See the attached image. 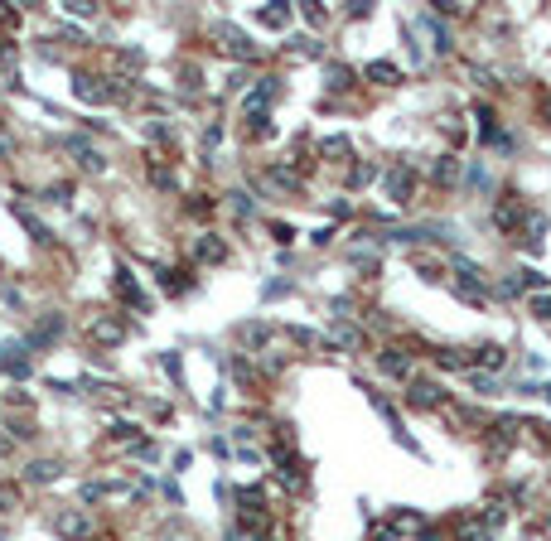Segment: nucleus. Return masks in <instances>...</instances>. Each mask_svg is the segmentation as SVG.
<instances>
[{
    "label": "nucleus",
    "instance_id": "nucleus-1",
    "mask_svg": "<svg viewBox=\"0 0 551 541\" xmlns=\"http://www.w3.org/2000/svg\"><path fill=\"white\" fill-rule=\"evenodd\" d=\"M455 295L469 300V304H484V300H489V275H479L474 266L455 261Z\"/></svg>",
    "mask_w": 551,
    "mask_h": 541
},
{
    "label": "nucleus",
    "instance_id": "nucleus-2",
    "mask_svg": "<svg viewBox=\"0 0 551 541\" xmlns=\"http://www.w3.org/2000/svg\"><path fill=\"white\" fill-rule=\"evenodd\" d=\"M97 532H102V527H97V517L83 513V508H73V513L58 517V537H63V541H92Z\"/></svg>",
    "mask_w": 551,
    "mask_h": 541
},
{
    "label": "nucleus",
    "instance_id": "nucleus-3",
    "mask_svg": "<svg viewBox=\"0 0 551 541\" xmlns=\"http://www.w3.org/2000/svg\"><path fill=\"white\" fill-rule=\"evenodd\" d=\"M73 92H78L83 102H111V97H116V87H111V82H102V78H87V73H78Z\"/></svg>",
    "mask_w": 551,
    "mask_h": 541
},
{
    "label": "nucleus",
    "instance_id": "nucleus-4",
    "mask_svg": "<svg viewBox=\"0 0 551 541\" xmlns=\"http://www.w3.org/2000/svg\"><path fill=\"white\" fill-rule=\"evenodd\" d=\"M116 295L126 300V304H131V309H140V314H145V309H150V300L140 295V285H136V280H131V270H126V266H116Z\"/></svg>",
    "mask_w": 551,
    "mask_h": 541
},
{
    "label": "nucleus",
    "instance_id": "nucleus-5",
    "mask_svg": "<svg viewBox=\"0 0 551 541\" xmlns=\"http://www.w3.org/2000/svg\"><path fill=\"white\" fill-rule=\"evenodd\" d=\"M58 329H63V314H44V319H39V324L29 329V348H44V343H54L58 338Z\"/></svg>",
    "mask_w": 551,
    "mask_h": 541
},
{
    "label": "nucleus",
    "instance_id": "nucleus-6",
    "mask_svg": "<svg viewBox=\"0 0 551 541\" xmlns=\"http://www.w3.org/2000/svg\"><path fill=\"white\" fill-rule=\"evenodd\" d=\"M92 338H97V343H121V338H126V324L111 319V314H102V319H92Z\"/></svg>",
    "mask_w": 551,
    "mask_h": 541
},
{
    "label": "nucleus",
    "instance_id": "nucleus-7",
    "mask_svg": "<svg viewBox=\"0 0 551 541\" xmlns=\"http://www.w3.org/2000/svg\"><path fill=\"white\" fill-rule=\"evenodd\" d=\"M411 189H416L411 169H392V174H387V193H392L397 203H411Z\"/></svg>",
    "mask_w": 551,
    "mask_h": 541
},
{
    "label": "nucleus",
    "instance_id": "nucleus-8",
    "mask_svg": "<svg viewBox=\"0 0 551 541\" xmlns=\"http://www.w3.org/2000/svg\"><path fill=\"white\" fill-rule=\"evenodd\" d=\"M518 213H523L518 193H503V198H498V208H494V227H503V232H508V227L518 222Z\"/></svg>",
    "mask_w": 551,
    "mask_h": 541
},
{
    "label": "nucleus",
    "instance_id": "nucleus-9",
    "mask_svg": "<svg viewBox=\"0 0 551 541\" xmlns=\"http://www.w3.org/2000/svg\"><path fill=\"white\" fill-rule=\"evenodd\" d=\"M218 39L227 44V54H237V58H251V54H256V49H251V44H247V39H242L232 25H218Z\"/></svg>",
    "mask_w": 551,
    "mask_h": 541
},
{
    "label": "nucleus",
    "instance_id": "nucleus-10",
    "mask_svg": "<svg viewBox=\"0 0 551 541\" xmlns=\"http://www.w3.org/2000/svg\"><path fill=\"white\" fill-rule=\"evenodd\" d=\"M474 363H479V368H489V372H498V368L508 363V353L498 348V343H484V348H474Z\"/></svg>",
    "mask_w": 551,
    "mask_h": 541
},
{
    "label": "nucleus",
    "instance_id": "nucleus-11",
    "mask_svg": "<svg viewBox=\"0 0 551 541\" xmlns=\"http://www.w3.org/2000/svg\"><path fill=\"white\" fill-rule=\"evenodd\" d=\"M416 406H441V387L436 382H411V392H407Z\"/></svg>",
    "mask_w": 551,
    "mask_h": 541
},
{
    "label": "nucleus",
    "instance_id": "nucleus-12",
    "mask_svg": "<svg viewBox=\"0 0 551 541\" xmlns=\"http://www.w3.org/2000/svg\"><path fill=\"white\" fill-rule=\"evenodd\" d=\"M518 431H523V426H518L513 416H508V421H498V426H494V450H508V445L518 440Z\"/></svg>",
    "mask_w": 551,
    "mask_h": 541
},
{
    "label": "nucleus",
    "instance_id": "nucleus-13",
    "mask_svg": "<svg viewBox=\"0 0 551 541\" xmlns=\"http://www.w3.org/2000/svg\"><path fill=\"white\" fill-rule=\"evenodd\" d=\"M329 338L334 343H343V348H363V334L353 324H329Z\"/></svg>",
    "mask_w": 551,
    "mask_h": 541
},
{
    "label": "nucleus",
    "instance_id": "nucleus-14",
    "mask_svg": "<svg viewBox=\"0 0 551 541\" xmlns=\"http://www.w3.org/2000/svg\"><path fill=\"white\" fill-rule=\"evenodd\" d=\"M368 82H382V87H397L402 73L392 68V63H368Z\"/></svg>",
    "mask_w": 551,
    "mask_h": 541
},
{
    "label": "nucleus",
    "instance_id": "nucleus-15",
    "mask_svg": "<svg viewBox=\"0 0 551 541\" xmlns=\"http://www.w3.org/2000/svg\"><path fill=\"white\" fill-rule=\"evenodd\" d=\"M377 363H382V372H392V377H407V372H411V363H407V358H402L397 348H387Z\"/></svg>",
    "mask_w": 551,
    "mask_h": 541
},
{
    "label": "nucleus",
    "instance_id": "nucleus-16",
    "mask_svg": "<svg viewBox=\"0 0 551 541\" xmlns=\"http://www.w3.org/2000/svg\"><path fill=\"white\" fill-rule=\"evenodd\" d=\"M58 479V464L54 460H34L29 464V484H54Z\"/></svg>",
    "mask_w": 551,
    "mask_h": 541
},
{
    "label": "nucleus",
    "instance_id": "nucleus-17",
    "mask_svg": "<svg viewBox=\"0 0 551 541\" xmlns=\"http://www.w3.org/2000/svg\"><path fill=\"white\" fill-rule=\"evenodd\" d=\"M290 20V10L285 5H266V10H256V25H266V29H280Z\"/></svg>",
    "mask_w": 551,
    "mask_h": 541
},
{
    "label": "nucleus",
    "instance_id": "nucleus-18",
    "mask_svg": "<svg viewBox=\"0 0 551 541\" xmlns=\"http://www.w3.org/2000/svg\"><path fill=\"white\" fill-rule=\"evenodd\" d=\"M15 217L25 222L29 232H34V242H54V232H49V227H44V222H39V217H34V213H25V208H15Z\"/></svg>",
    "mask_w": 551,
    "mask_h": 541
},
{
    "label": "nucleus",
    "instance_id": "nucleus-19",
    "mask_svg": "<svg viewBox=\"0 0 551 541\" xmlns=\"http://www.w3.org/2000/svg\"><path fill=\"white\" fill-rule=\"evenodd\" d=\"M348 87H353V73H348L343 63H334L329 68V92H348Z\"/></svg>",
    "mask_w": 551,
    "mask_h": 541
},
{
    "label": "nucleus",
    "instance_id": "nucleus-20",
    "mask_svg": "<svg viewBox=\"0 0 551 541\" xmlns=\"http://www.w3.org/2000/svg\"><path fill=\"white\" fill-rule=\"evenodd\" d=\"M523 232H527V242L537 246V242H542V232H547V217H542V213H532V217H523Z\"/></svg>",
    "mask_w": 551,
    "mask_h": 541
},
{
    "label": "nucleus",
    "instance_id": "nucleus-21",
    "mask_svg": "<svg viewBox=\"0 0 551 541\" xmlns=\"http://www.w3.org/2000/svg\"><path fill=\"white\" fill-rule=\"evenodd\" d=\"M198 261H222V242L218 237H198Z\"/></svg>",
    "mask_w": 551,
    "mask_h": 541
},
{
    "label": "nucleus",
    "instance_id": "nucleus-22",
    "mask_svg": "<svg viewBox=\"0 0 551 541\" xmlns=\"http://www.w3.org/2000/svg\"><path fill=\"white\" fill-rule=\"evenodd\" d=\"M421 25L431 29V39H436V49H441V54H450V34H445V29H441V20L431 15V20H421Z\"/></svg>",
    "mask_w": 551,
    "mask_h": 541
},
{
    "label": "nucleus",
    "instance_id": "nucleus-23",
    "mask_svg": "<svg viewBox=\"0 0 551 541\" xmlns=\"http://www.w3.org/2000/svg\"><path fill=\"white\" fill-rule=\"evenodd\" d=\"M15 508H20V488L0 484V513H15Z\"/></svg>",
    "mask_w": 551,
    "mask_h": 541
},
{
    "label": "nucleus",
    "instance_id": "nucleus-24",
    "mask_svg": "<svg viewBox=\"0 0 551 541\" xmlns=\"http://www.w3.org/2000/svg\"><path fill=\"white\" fill-rule=\"evenodd\" d=\"M319 155H324V160H334V155H348V140H343V135H329V140L319 145Z\"/></svg>",
    "mask_w": 551,
    "mask_h": 541
},
{
    "label": "nucleus",
    "instance_id": "nucleus-25",
    "mask_svg": "<svg viewBox=\"0 0 551 541\" xmlns=\"http://www.w3.org/2000/svg\"><path fill=\"white\" fill-rule=\"evenodd\" d=\"M455 174H460V160H455V155H445V160L436 164V179H441V184H450Z\"/></svg>",
    "mask_w": 551,
    "mask_h": 541
},
{
    "label": "nucleus",
    "instance_id": "nucleus-26",
    "mask_svg": "<svg viewBox=\"0 0 551 541\" xmlns=\"http://www.w3.org/2000/svg\"><path fill=\"white\" fill-rule=\"evenodd\" d=\"M232 198V213L237 217H251V203H247V193H227Z\"/></svg>",
    "mask_w": 551,
    "mask_h": 541
},
{
    "label": "nucleus",
    "instance_id": "nucleus-27",
    "mask_svg": "<svg viewBox=\"0 0 551 541\" xmlns=\"http://www.w3.org/2000/svg\"><path fill=\"white\" fill-rule=\"evenodd\" d=\"M290 54H300V58H314L319 49H314V39H295V44H290Z\"/></svg>",
    "mask_w": 551,
    "mask_h": 541
},
{
    "label": "nucleus",
    "instance_id": "nucleus-28",
    "mask_svg": "<svg viewBox=\"0 0 551 541\" xmlns=\"http://www.w3.org/2000/svg\"><path fill=\"white\" fill-rule=\"evenodd\" d=\"M368 179H377V164H358L353 169V184H368Z\"/></svg>",
    "mask_w": 551,
    "mask_h": 541
},
{
    "label": "nucleus",
    "instance_id": "nucleus-29",
    "mask_svg": "<svg viewBox=\"0 0 551 541\" xmlns=\"http://www.w3.org/2000/svg\"><path fill=\"white\" fill-rule=\"evenodd\" d=\"M160 285H165V290H184V285H189V280H179V275H174V270H160Z\"/></svg>",
    "mask_w": 551,
    "mask_h": 541
},
{
    "label": "nucleus",
    "instance_id": "nucleus-30",
    "mask_svg": "<svg viewBox=\"0 0 551 541\" xmlns=\"http://www.w3.org/2000/svg\"><path fill=\"white\" fill-rule=\"evenodd\" d=\"M523 285H532V290H542V285H547V275H542V270H523Z\"/></svg>",
    "mask_w": 551,
    "mask_h": 541
},
{
    "label": "nucleus",
    "instance_id": "nucleus-31",
    "mask_svg": "<svg viewBox=\"0 0 551 541\" xmlns=\"http://www.w3.org/2000/svg\"><path fill=\"white\" fill-rule=\"evenodd\" d=\"M532 309H537L542 319H551V300H547V295H542V300H532Z\"/></svg>",
    "mask_w": 551,
    "mask_h": 541
},
{
    "label": "nucleus",
    "instance_id": "nucleus-32",
    "mask_svg": "<svg viewBox=\"0 0 551 541\" xmlns=\"http://www.w3.org/2000/svg\"><path fill=\"white\" fill-rule=\"evenodd\" d=\"M10 450H15V445H10V435H0V455H10Z\"/></svg>",
    "mask_w": 551,
    "mask_h": 541
},
{
    "label": "nucleus",
    "instance_id": "nucleus-33",
    "mask_svg": "<svg viewBox=\"0 0 551 541\" xmlns=\"http://www.w3.org/2000/svg\"><path fill=\"white\" fill-rule=\"evenodd\" d=\"M0 58H10V39L5 34H0Z\"/></svg>",
    "mask_w": 551,
    "mask_h": 541
},
{
    "label": "nucleus",
    "instance_id": "nucleus-34",
    "mask_svg": "<svg viewBox=\"0 0 551 541\" xmlns=\"http://www.w3.org/2000/svg\"><path fill=\"white\" fill-rule=\"evenodd\" d=\"M542 392H547V402H551V382H547V387H542Z\"/></svg>",
    "mask_w": 551,
    "mask_h": 541
},
{
    "label": "nucleus",
    "instance_id": "nucleus-35",
    "mask_svg": "<svg viewBox=\"0 0 551 541\" xmlns=\"http://www.w3.org/2000/svg\"><path fill=\"white\" fill-rule=\"evenodd\" d=\"M165 541H179V537H165Z\"/></svg>",
    "mask_w": 551,
    "mask_h": 541
},
{
    "label": "nucleus",
    "instance_id": "nucleus-36",
    "mask_svg": "<svg viewBox=\"0 0 551 541\" xmlns=\"http://www.w3.org/2000/svg\"><path fill=\"white\" fill-rule=\"evenodd\" d=\"M547 116H551V102H547Z\"/></svg>",
    "mask_w": 551,
    "mask_h": 541
}]
</instances>
